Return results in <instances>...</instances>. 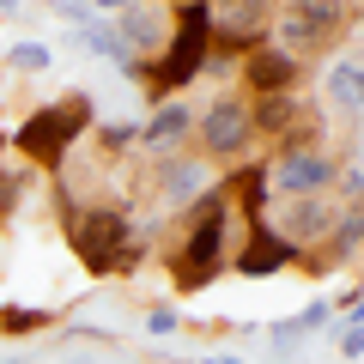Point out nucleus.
Segmentation results:
<instances>
[{"mask_svg":"<svg viewBox=\"0 0 364 364\" xmlns=\"http://www.w3.org/2000/svg\"><path fill=\"white\" fill-rule=\"evenodd\" d=\"M225 237H231V200L200 195L195 207H188V243H182V255H176V286L182 291L207 286L213 273L225 267Z\"/></svg>","mask_w":364,"mask_h":364,"instance_id":"1","label":"nucleus"},{"mask_svg":"<svg viewBox=\"0 0 364 364\" xmlns=\"http://www.w3.org/2000/svg\"><path fill=\"white\" fill-rule=\"evenodd\" d=\"M73 249L91 273H128L140 261V237H134L128 213L116 207H85L73 219Z\"/></svg>","mask_w":364,"mask_h":364,"instance_id":"2","label":"nucleus"},{"mask_svg":"<svg viewBox=\"0 0 364 364\" xmlns=\"http://www.w3.org/2000/svg\"><path fill=\"white\" fill-rule=\"evenodd\" d=\"M85 122H91V104L85 97H67V104H49V109H37V116L18 128V152L31 158V164H61L67 158V146L85 134Z\"/></svg>","mask_w":364,"mask_h":364,"instance_id":"3","label":"nucleus"},{"mask_svg":"<svg viewBox=\"0 0 364 364\" xmlns=\"http://www.w3.org/2000/svg\"><path fill=\"white\" fill-rule=\"evenodd\" d=\"M207 43H213V18H207V0H188L176 13V37H170L164 61H158V91H176L200 73L207 61Z\"/></svg>","mask_w":364,"mask_h":364,"instance_id":"4","label":"nucleus"},{"mask_svg":"<svg viewBox=\"0 0 364 364\" xmlns=\"http://www.w3.org/2000/svg\"><path fill=\"white\" fill-rule=\"evenodd\" d=\"M340 18H346V6H340V0H291V13L279 18L273 31H279V49L298 61V55L328 49V43H334Z\"/></svg>","mask_w":364,"mask_h":364,"instance_id":"5","label":"nucleus"},{"mask_svg":"<svg viewBox=\"0 0 364 364\" xmlns=\"http://www.w3.org/2000/svg\"><path fill=\"white\" fill-rule=\"evenodd\" d=\"M334 176H340V164L328 152H316V146H291V152L267 170V182L279 188V195H291V200H298V195H322Z\"/></svg>","mask_w":364,"mask_h":364,"instance_id":"6","label":"nucleus"},{"mask_svg":"<svg viewBox=\"0 0 364 364\" xmlns=\"http://www.w3.org/2000/svg\"><path fill=\"white\" fill-rule=\"evenodd\" d=\"M207 18H213V37L225 43H261L273 25V0H207Z\"/></svg>","mask_w":364,"mask_h":364,"instance_id":"7","label":"nucleus"},{"mask_svg":"<svg viewBox=\"0 0 364 364\" xmlns=\"http://www.w3.org/2000/svg\"><path fill=\"white\" fill-rule=\"evenodd\" d=\"M249 109L237 104V97H219V104L207 109V116H200V146H207L213 158H237L249 146Z\"/></svg>","mask_w":364,"mask_h":364,"instance_id":"8","label":"nucleus"},{"mask_svg":"<svg viewBox=\"0 0 364 364\" xmlns=\"http://www.w3.org/2000/svg\"><path fill=\"white\" fill-rule=\"evenodd\" d=\"M298 261V249L286 243V237L273 231L267 219H249V243H243V255H237V267L243 273H273V267H291Z\"/></svg>","mask_w":364,"mask_h":364,"instance_id":"9","label":"nucleus"},{"mask_svg":"<svg viewBox=\"0 0 364 364\" xmlns=\"http://www.w3.org/2000/svg\"><path fill=\"white\" fill-rule=\"evenodd\" d=\"M334 219H340V213L328 207V200L298 195V200L286 207V225H279V237H286L291 249H304V243H316V237H328V231H334Z\"/></svg>","mask_w":364,"mask_h":364,"instance_id":"10","label":"nucleus"},{"mask_svg":"<svg viewBox=\"0 0 364 364\" xmlns=\"http://www.w3.org/2000/svg\"><path fill=\"white\" fill-rule=\"evenodd\" d=\"M249 85H255L261 97H279V91L298 85V61H291L286 49H255L249 55Z\"/></svg>","mask_w":364,"mask_h":364,"instance_id":"11","label":"nucleus"},{"mask_svg":"<svg viewBox=\"0 0 364 364\" xmlns=\"http://www.w3.org/2000/svg\"><path fill=\"white\" fill-rule=\"evenodd\" d=\"M158 188H164L170 207H195V200L207 195V164H164Z\"/></svg>","mask_w":364,"mask_h":364,"instance_id":"12","label":"nucleus"},{"mask_svg":"<svg viewBox=\"0 0 364 364\" xmlns=\"http://www.w3.org/2000/svg\"><path fill=\"white\" fill-rule=\"evenodd\" d=\"M116 43L122 49H158V43H164V13H146V6H128V13H122V31H116Z\"/></svg>","mask_w":364,"mask_h":364,"instance_id":"13","label":"nucleus"},{"mask_svg":"<svg viewBox=\"0 0 364 364\" xmlns=\"http://www.w3.org/2000/svg\"><path fill=\"white\" fill-rule=\"evenodd\" d=\"M188 128H195V116H188L182 104H164L152 116V128H140V140H146V152H164V146H176Z\"/></svg>","mask_w":364,"mask_h":364,"instance_id":"14","label":"nucleus"},{"mask_svg":"<svg viewBox=\"0 0 364 364\" xmlns=\"http://www.w3.org/2000/svg\"><path fill=\"white\" fill-rule=\"evenodd\" d=\"M328 97L340 104V116L346 122H358V109H364V97H358V61H340V67H328Z\"/></svg>","mask_w":364,"mask_h":364,"instance_id":"15","label":"nucleus"},{"mask_svg":"<svg viewBox=\"0 0 364 364\" xmlns=\"http://www.w3.org/2000/svg\"><path fill=\"white\" fill-rule=\"evenodd\" d=\"M291 122H298V97H291V91H279V97H261V104L249 109V128H261V134H286Z\"/></svg>","mask_w":364,"mask_h":364,"instance_id":"16","label":"nucleus"},{"mask_svg":"<svg viewBox=\"0 0 364 364\" xmlns=\"http://www.w3.org/2000/svg\"><path fill=\"white\" fill-rule=\"evenodd\" d=\"M6 61H13V67H55V55L43 49V43H18V49L6 55Z\"/></svg>","mask_w":364,"mask_h":364,"instance_id":"17","label":"nucleus"},{"mask_svg":"<svg viewBox=\"0 0 364 364\" xmlns=\"http://www.w3.org/2000/svg\"><path fill=\"white\" fill-rule=\"evenodd\" d=\"M43 322H49L43 310H6L0 316V328H13V334H31V328H43Z\"/></svg>","mask_w":364,"mask_h":364,"instance_id":"18","label":"nucleus"},{"mask_svg":"<svg viewBox=\"0 0 364 364\" xmlns=\"http://www.w3.org/2000/svg\"><path fill=\"white\" fill-rule=\"evenodd\" d=\"M358 352H364V340H358V322H346V364H358Z\"/></svg>","mask_w":364,"mask_h":364,"instance_id":"19","label":"nucleus"},{"mask_svg":"<svg viewBox=\"0 0 364 364\" xmlns=\"http://www.w3.org/2000/svg\"><path fill=\"white\" fill-rule=\"evenodd\" d=\"M91 6H134V0H91Z\"/></svg>","mask_w":364,"mask_h":364,"instance_id":"20","label":"nucleus"},{"mask_svg":"<svg viewBox=\"0 0 364 364\" xmlns=\"http://www.w3.org/2000/svg\"><path fill=\"white\" fill-rule=\"evenodd\" d=\"M200 364H243V358H200Z\"/></svg>","mask_w":364,"mask_h":364,"instance_id":"21","label":"nucleus"},{"mask_svg":"<svg viewBox=\"0 0 364 364\" xmlns=\"http://www.w3.org/2000/svg\"><path fill=\"white\" fill-rule=\"evenodd\" d=\"M13 6H18V0H0V13H13Z\"/></svg>","mask_w":364,"mask_h":364,"instance_id":"22","label":"nucleus"}]
</instances>
